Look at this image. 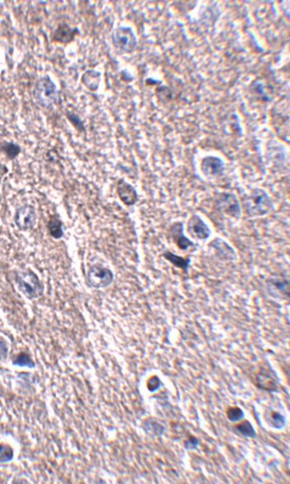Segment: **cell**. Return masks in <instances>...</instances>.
<instances>
[{
  "label": "cell",
  "mask_w": 290,
  "mask_h": 484,
  "mask_svg": "<svg viewBox=\"0 0 290 484\" xmlns=\"http://www.w3.org/2000/svg\"><path fill=\"white\" fill-rule=\"evenodd\" d=\"M15 282L18 290L29 300H36L44 294V285L30 268L16 271Z\"/></svg>",
  "instance_id": "cell-1"
},
{
  "label": "cell",
  "mask_w": 290,
  "mask_h": 484,
  "mask_svg": "<svg viewBox=\"0 0 290 484\" xmlns=\"http://www.w3.org/2000/svg\"><path fill=\"white\" fill-rule=\"evenodd\" d=\"M244 205L247 215L251 218L267 215L272 209V202L269 195L260 188L252 190V192L245 199Z\"/></svg>",
  "instance_id": "cell-2"
},
{
  "label": "cell",
  "mask_w": 290,
  "mask_h": 484,
  "mask_svg": "<svg viewBox=\"0 0 290 484\" xmlns=\"http://www.w3.org/2000/svg\"><path fill=\"white\" fill-rule=\"evenodd\" d=\"M33 98L40 105L45 106V108L52 106L57 101L58 88L51 77L47 75L36 82L33 89Z\"/></svg>",
  "instance_id": "cell-3"
},
{
  "label": "cell",
  "mask_w": 290,
  "mask_h": 484,
  "mask_svg": "<svg viewBox=\"0 0 290 484\" xmlns=\"http://www.w3.org/2000/svg\"><path fill=\"white\" fill-rule=\"evenodd\" d=\"M112 42L116 50L123 53H131L137 47V37L130 27L121 26L114 30Z\"/></svg>",
  "instance_id": "cell-4"
},
{
  "label": "cell",
  "mask_w": 290,
  "mask_h": 484,
  "mask_svg": "<svg viewBox=\"0 0 290 484\" xmlns=\"http://www.w3.org/2000/svg\"><path fill=\"white\" fill-rule=\"evenodd\" d=\"M114 281V273L111 269L105 268L102 265H93L89 268L86 282L87 285L94 289H103L110 286Z\"/></svg>",
  "instance_id": "cell-5"
},
{
  "label": "cell",
  "mask_w": 290,
  "mask_h": 484,
  "mask_svg": "<svg viewBox=\"0 0 290 484\" xmlns=\"http://www.w3.org/2000/svg\"><path fill=\"white\" fill-rule=\"evenodd\" d=\"M215 207L223 214L238 219L241 215V208L237 198L231 192H221L215 198Z\"/></svg>",
  "instance_id": "cell-6"
},
{
  "label": "cell",
  "mask_w": 290,
  "mask_h": 484,
  "mask_svg": "<svg viewBox=\"0 0 290 484\" xmlns=\"http://www.w3.org/2000/svg\"><path fill=\"white\" fill-rule=\"evenodd\" d=\"M36 221H38V215H36L34 206L25 204L16 209L14 215V223L20 231L27 232L32 230L35 227Z\"/></svg>",
  "instance_id": "cell-7"
},
{
  "label": "cell",
  "mask_w": 290,
  "mask_h": 484,
  "mask_svg": "<svg viewBox=\"0 0 290 484\" xmlns=\"http://www.w3.org/2000/svg\"><path fill=\"white\" fill-rule=\"evenodd\" d=\"M188 232L193 238L198 240H207L211 236V230L207 223L197 216L193 215L188 221Z\"/></svg>",
  "instance_id": "cell-8"
},
{
  "label": "cell",
  "mask_w": 290,
  "mask_h": 484,
  "mask_svg": "<svg viewBox=\"0 0 290 484\" xmlns=\"http://www.w3.org/2000/svg\"><path fill=\"white\" fill-rule=\"evenodd\" d=\"M78 35H80V30L78 28L71 27L67 22H60L53 33L52 41L67 45L74 42Z\"/></svg>",
  "instance_id": "cell-9"
},
{
  "label": "cell",
  "mask_w": 290,
  "mask_h": 484,
  "mask_svg": "<svg viewBox=\"0 0 290 484\" xmlns=\"http://www.w3.org/2000/svg\"><path fill=\"white\" fill-rule=\"evenodd\" d=\"M184 230H185L184 222H175L170 228V234L173 241L175 242V244L179 247V249L186 251L189 249V247L194 246L195 243L192 240H190L187 236H185Z\"/></svg>",
  "instance_id": "cell-10"
},
{
  "label": "cell",
  "mask_w": 290,
  "mask_h": 484,
  "mask_svg": "<svg viewBox=\"0 0 290 484\" xmlns=\"http://www.w3.org/2000/svg\"><path fill=\"white\" fill-rule=\"evenodd\" d=\"M117 192L122 202L127 206L135 205L138 201V193L136 188L125 182L124 180H120L117 186Z\"/></svg>",
  "instance_id": "cell-11"
},
{
  "label": "cell",
  "mask_w": 290,
  "mask_h": 484,
  "mask_svg": "<svg viewBox=\"0 0 290 484\" xmlns=\"http://www.w3.org/2000/svg\"><path fill=\"white\" fill-rule=\"evenodd\" d=\"M201 170L207 176H220L225 171V163L216 156H207L201 160Z\"/></svg>",
  "instance_id": "cell-12"
},
{
  "label": "cell",
  "mask_w": 290,
  "mask_h": 484,
  "mask_svg": "<svg viewBox=\"0 0 290 484\" xmlns=\"http://www.w3.org/2000/svg\"><path fill=\"white\" fill-rule=\"evenodd\" d=\"M102 75L93 69H88L82 76V83L85 85L90 91H96L101 84Z\"/></svg>",
  "instance_id": "cell-13"
},
{
  "label": "cell",
  "mask_w": 290,
  "mask_h": 484,
  "mask_svg": "<svg viewBox=\"0 0 290 484\" xmlns=\"http://www.w3.org/2000/svg\"><path fill=\"white\" fill-rule=\"evenodd\" d=\"M47 230L49 235L54 239H60L64 237V223L58 216L50 217L47 223Z\"/></svg>",
  "instance_id": "cell-14"
},
{
  "label": "cell",
  "mask_w": 290,
  "mask_h": 484,
  "mask_svg": "<svg viewBox=\"0 0 290 484\" xmlns=\"http://www.w3.org/2000/svg\"><path fill=\"white\" fill-rule=\"evenodd\" d=\"M210 246L213 247V249L217 253H220L221 257H224L226 259H235L236 258V254H235L234 250L223 239H220V238L214 239L213 242L210 244Z\"/></svg>",
  "instance_id": "cell-15"
},
{
  "label": "cell",
  "mask_w": 290,
  "mask_h": 484,
  "mask_svg": "<svg viewBox=\"0 0 290 484\" xmlns=\"http://www.w3.org/2000/svg\"><path fill=\"white\" fill-rule=\"evenodd\" d=\"M0 151H2L6 157L10 160L15 159L21 152L20 146L14 143H9V141H3L0 144Z\"/></svg>",
  "instance_id": "cell-16"
},
{
  "label": "cell",
  "mask_w": 290,
  "mask_h": 484,
  "mask_svg": "<svg viewBox=\"0 0 290 484\" xmlns=\"http://www.w3.org/2000/svg\"><path fill=\"white\" fill-rule=\"evenodd\" d=\"M163 257L166 259V261L172 263L175 267L183 269L184 271H188V269L190 267V264H191V259L177 256V255H175L171 252H165L163 254Z\"/></svg>",
  "instance_id": "cell-17"
},
{
  "label": "cell",
  "mask_w": 290,
  "mask_h": 484,
  "mask_svg": "<svg viewBox=\"0 0 290 484\" xmlns=\"http://www.w3.org/2000/svg\"><path fill=\"white\" fill-rule=\"evenodd\" d=\"M267 422L269 424V426L276 430H281L285 427L286 425V418L284 415H282L281 413L276 412V411H271L268 413L267 416Z\"/></svg>",
  "instance_id": "cell-18"
},
{
  "label": "cell",
  "mask_w": 290,
  "mask_h": 484,
  "mask_svg": "<svg viewBox=\"0 0 290 484\" xmlns=\"http://www.w3.org/2000/svg\"><path fill=\"white\" fill-rule=\"evenodd\" d=\"M235 430L241 434L243 436H245V438H249V439H252V438H256V435H257V432L255 430V428H253V426L251 425V423L249 421H244V422H241L239 424H237L236 426H235Z\"/></svg>",
  "instance_id": "cell-19"
},
{
  "label": "cell",
  "mask_w": 290,
  "mask_h": 484,
  "mask_svg": "<svg viewBox=\"0 0 290 484\" xmlns=\"http://www.w3.org/2000/svg\"><path fill=\"white\" fill-rule=\"evenodd\" d=\"M13 364L21 368H29L33 369L35 367V363L31 356L27 352H20L19 355L13 360Z\"/></svg>",
  "instance_id": "cell-20"
},
{
  "label": "cell",
  "mask_w": 290,
  "mask_h": 484,
  "mask_svg": "<svg viewBox=\"0 0 290 484\" xmlns=\"http://www.w3.org/2000/svg\"><path fill=\"white\" fill-rule=\"evenodd\" d=\"M14 450L10 445L0 444V463H7L13 460Z\"/></svg>",
  "instance_id": "cell-21"
},
{
  "label": "cell",
  "mask_w": 290,
  "mask_h": 484,
  "mask_svg": "<svg viewBox=\"0 0 290 484\" xmlns=\"http://www.w3.org/2000/svg\"><path fill=\"white\" fill-rule=\"evenodd\" d=\"M245 416L244 411L241 410L238 407H230L227 411V417L229 421H231L233 423L239 422L240 420H243Z\"/></svg>",
  "instance_id": "cell-22"
},
{
  "label": "cell",
  "mask_w": 290,
  "mask_h": 484,
  "mask_svg": "<svg viewBox=\"0 0 290 484\" xmlns=\"http://www.w3.org/2000/svg\"><path fill=\"white\" fill-rule=\"evenodd\" d=\"M67 118L69 119V121L74 124L80 132H84L85 131V126H84V123L83 121L81 120V118L77 115V114H72V113H67Z\"/></svg>",
  "instance_id": "cell-23"
},
{
  "label": "cell",
  "mask_w": 290,
  "mask_h": 484,
  "mask_svg": "<svg viewBox=\"0 0 290 484\" xmlns=\"http://www.w3.org/2000/svg\"><path fill=\"white\" fill-rule=\"evenodd\" d=\"M161 380L158 378L157 376H152L151 378L148 380V389L150 392H155L161 386Z\"/></svg>",
  "instance_id": "cell-24"
},
{
  "label": "cell",
  "mask_w": 290,
  "mask_h": 484,
  "mask_svg": "<svg viewBox=\"0 0 290 484\" xmlns=\"http://www.w3.org/2000/svg\"><path fill=\"white\" fill-rule=\"evenodd\" d=\"M9 355V346L7 341L0 337V361H6Z\"/></svg>",
  "instance_id": "cell-25"
},
{
  "label": "cell",
  "mask_w": 290,
  "mask_h": 484,
  "mask_svg": "<svg viewBox=\"0 0 290 484\" xmlns=\"http://www.w3.org/2000/svg\"><path fill=\"white\" fill-rule=\"evenodd\" d=\"M198 443L199 441L194 438V436H191V438H189L186 443H185V448L188 450H191V449H195V448L198 446Z\"/></svg>",
  "instance_id": "cell-26"
}]
</instances>
